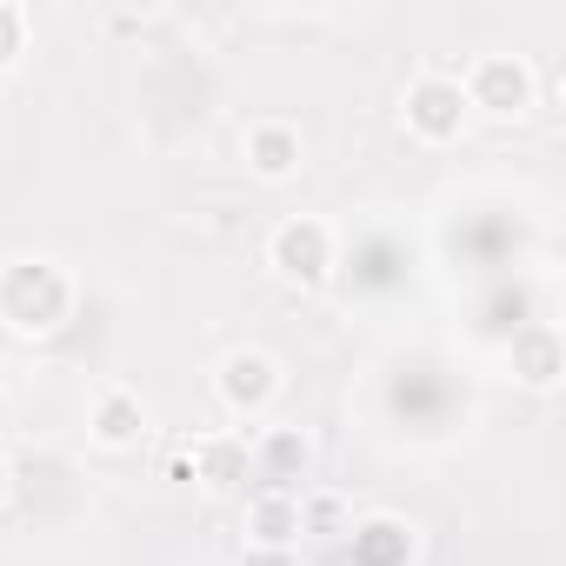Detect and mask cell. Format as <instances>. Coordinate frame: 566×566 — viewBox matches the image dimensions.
Returning a JSON list of instances; mask_svg holds the SVG:
<instances>
[{
  "label": "cell",
  "instance_id": "cell-6",
  "mask_svg": "<svg viewBox=\"0 0 566 566\" xmlns=\"http://www.w3.org/2000/svg\"><path fill=\"white\" fill-rule=\"evenodd\" d=\"M273 387H280V374H273L266 354H227V360H220V400H227L233 413H260V407L273 400Z\"/></svg>",
  "mask_w": 566,
  "mask_h": 566
},
{
  "label": "cell",
  "instance_id": "cell-4",
  "mask_svg": "<svg viewBox=\"0 0 566 566\" xmlns=\"http://www.w3.org/2000/svg\"><path fill=\"white\" fill-rule=\"evenodd\" d=\"M460 94H467V107H486V114H526V107H533V81H526V67L506 61V54H486Z\"/></svg>",
  "mask_w": 566,
  "mask_h": 566
},
{
  "label": "cell",
  "instance_id": "cell-2",
  "mask_svg": "<svg viewBox=\"0 0 566 566\" xmlns=\"http://www.w3.org/2000/svg\"><path fill=\"white\" fill-rule=\"evenodd\" d=\"M460 120H467V94H460V81H447V74H420L413 87H407V127L420 134V140H453L460 134Z\"/></svg>",
  "mask_w": 566,
  "mask_h": 566
},
{
  "label": "cell",
  "instance_id": "cell-7",
  "mask_svg": "<svg viewBox=\"0 0 566 566\" xmlns=\"http://www.w3.org/2000/svg\"><path fill=\"white\" fill-rule=\"evenodd\" d=\"M247 167H253L260 180H287V174L301 167V134H294L287 120H260V127L247 134Z\"/></svg>",
  "mask_w": 566,
  "mask_h": 566
},
{
  "label": "cell",
  "instance_id": "cell-1",
  "mask_svg": "<svg viewBox=\"0 0 566 566\" xmlns=\"http://www.w3.org/2000/svg\"><path fill=\"white\" fill-rule=\"evenodd\" d=\"M74 307V287L54 260H14L0 266V321L14 334H54Z\"/></svg>",
  "mask_w": 566,
  "mask_h": 566
},
{
  "label": "cell",
  "instance_id": "cell-8",
  "mask_svg": "<svg viewBox=\"0 0 566 566\" xmlns=\"http://www.w3.org/2000/svg\"><path fill=\"white\" fill-rule=\"evenodd\" d=\"M253 467H260L266 486H287V480H301V473L314 467V447H307L301 427H273V433L253 447Z\"/></svg>",
  "mask_w": 566,
  "mask_h": 566
},
{
  "label": "cell",
  "instance_id": "cell-13",
  "mask_svg": "<svg viewBox=\"0 0 566 566\" xmlns=\"http://www.w3.org/2000/svg\"><path fill=\"white\" fill-rule=\"evenodd\" d=\"M394 260H400L394 240H367V247L354 253V280H360V287H387V280H394Z\"/></svg>",
  "mask_w": 566,
  "mask_h": 566
},
{
  "label": "cell",
  "instance_id": "cell-17",
  "mask_svg": "<svg viewBox=\"0 0 566 566\" xmlns=\"http://www.w3.org/2000/svg\"><path fill=\"white\" fill-rule=\"evenodd\" d=\"M8 493H14V473H8V467H0V500H8Z\"/></svg>",
  "mask_w": 566,
  "mask_h": 566
},
{
  "label": "cell",
  "instance_id": "cell-15",
  "mask_svg": "<svg viewBox=\"0 0 566 566\" xmlns=\"http://www.w3.org/2000/svg\"><path fill=\"white\" fill-rule=\"evenodd\" d=\"M21 34H28L21 8H0V67H14V54H21Z\"/></svg>",
  "mask_w": 566,
  "mask_h": 566
},
{
  "label": "cell",
  "instance_id": "cell-9",
  "mask_svg": "<svg viewBox=\"0 0 566 566\" xmlns=\"http://www.w3.org/2000/svg\"><path fill=\"white\" fill-rule=\"evenodd\" d=\"M247 467H253L247 440H200V447H193V480H200L207 493H240Z\"/></svg>",
  "mask_w": 566,
  "mask_h": 566
},
{
  "label": "cell",
  "instance_id": "cell-16",
  "mask_svg": "<svg viewBox=\"0 0 566 566\" xmlns=\"http://www.w3.org/2000/svg\"><path fill=\"white\" fill-rule=\"evenodd\" d=\"M240 566H294V553H273V546H253Z\"/></svg>",
  "mask_w": 566,
  "mask_h": 566
},
{
  "label": "cell",
  "instance_id": "cell-11",
  "mask_svg": "<svg viewBox=\"0 0 566 566\" xmlns=\"http://www.w3.org/2000/svg\"><path fill=\"white\" fill-rule=\"evenodd\" d=\"M513 367H520L526 387H553V380H559V340H553V327L513 334Z\"/></svg>",
  "mask_w": 566,
  "mask_h": 566
},
{
  "label": "cell",
  "instance_id": "cell-10",
  "mask_svg": "<svg viewBox=\"0 0 566 566\" xmlns=\"http://www.w3.org/2000/svg\"><path fill=\"white\" fill-rule=\"evenodd\" d=\"M407 559H413V533L400 520L354 526V566H407Z\"/></svg>",
  "mask_w": 566,
  "mask_h": 566
},
{
  "label": "cell",
  "instance_id": "cell-5",
  "mask_svg": "<svg viewBox=\"0 0 566 566\" xmlns=\"http://www.w3.org/2000/svg\"><path fill=\"white\" fill-rule=\"evenodd\" d=\"M247 533H253V546L294 553V539H301V493L294 486H260L247 500Z\"/></svg>",
  "mask_w": 566,
  "mask_h": 566
},
{
  "label": "cell",
  "instance_id": "cell-3",
  "mask_svg": "<svg viewBox=\"0 0 566 566\" xmlns=\"http://www.w3.org/2000/svg\"><path fill=\"white\" fill-rule=\"evenodd\" d=\"M273 266L287 280H301V287H314V280L334 273V233L321 220H287L273 233Z\"/></svg>",
  "mask_w": 566,
  "mask_h": 566
},
{
  "label": "cell",
  "instance_id": "cell-12",
  "mask_svg": "<svg viewBox=\"0 0 566 566\" xmlns=\"http://www.w3.org/2000/svg\"><path fill=\"white\" fill-rule=\"evenodd\" d=\"M140 433H147V413H140L134 394H107V400L94 407V440H101V447H134Z\"/></svg>",
  "mask_w": 566,
  "mask_h": 566
},
{
  "label": "cell",
  "instance_id": "cell-14",
  "mask_svg": "<svg viewBox=\"0 0 566 566\" xmlns=\"http://www.w3.org/2000/svg\"><path fill=\"white\" fill-rule=\"evenodd\" d=\"M301 533H340V500H334V493L301 500Z\"/></svg>",
  "mask_w": 566,
  "mask_h": 566
}]
</instances>
